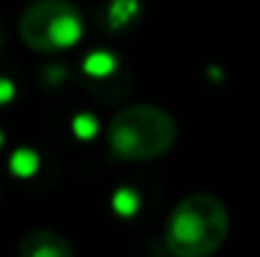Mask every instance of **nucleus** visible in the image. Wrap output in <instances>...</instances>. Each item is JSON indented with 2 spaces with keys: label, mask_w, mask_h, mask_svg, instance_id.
I'll use <instances>...</instances> for the list:
<instances>
[{
  "label": "nucleus",
  "mask_w": 260,
  "mask_h": 257,
  "mask_svg": "<svg viewBox=\"0 0 260 257\" xmlns=\"http://www.w3.org/2000/svg\"><path fill=\"white\" fill-rule=\"evenodd\" d=\"M228 235L230 214L225 204L207 192H194L179 199L165 225V245L174 257L212 255L225 245Z\"/></svg>",
  "instance_id": "f257e3e1"
},
{
  "label": "nucleus",
  "mask_w": 260,
  "mask_h": 257,
  "mask_svg": "<svg viewBox=\"0 0 260 257\" xmlns=\"http://www.w3.org/2000/svg\"><path fill=\"white\" fill-rule=\"evenodd\" d=\"M177 121L154 103H137L116 111L109 121V152L119 162H152L172 152L177 144Z\"/></svg>",
  "instance_id": "f03ea898"
},
{
  "label": "nucleus",
  "mask_w": 260,
  "mask_h": 257,
  "mask_svg": "<svg viewBox=\"0 0 260 257\" xmlns=\"http://www.w3.org/2000/svg\"><path fill=\"white\" fill-rule=\"evenodd\" d=\"M18 33L28 48L53 53L76 46L84 33V23L71 0H33L20 13Z\"/></svg>",
  "instance_id": "7ed1b4c3"
},
{
  "label": "nucleus",
  "mask_w": 260,
  "mask_h": 257,
  "mask_svg": "<svg viewBox=\"0 0 260 257\" xmlns=\"http://www.w3.org/2000/svg\"><path fill=\"white\" fill-rule=\"evenodd\" d=\"M18 255L20 257H71L74 255V247H71V242L61 232L41 227V230L28 232L20 240Z\"/></svg>",
  "instance_id": "20e7f679"
},
{
  "label": "nucleus",
  "mask_w": 260,
  "mask_h": 257,
  "mask_svg": "<svg viewBox=\"0 0 260 257\" xmlns=\"http://www.w3.org/2000/svg\"><path fill=\"white\" fill-rule=\"evenodd\" d=\"M114 71H116V58L111 53L99 51V53H91L84 61V74L88 79H109V76H114Z\"/></svg>",
  "instance_id": "39448f33"
},
{
  "label": "nucleus",
  "mask_w": 260,
  "mask_h": 257,
  "mask_svg": "<svg viewBox=\"0 0 260 257\" xmlns=\"http://www.w3.org/2000/svg\"><path fill=\"white\" fill-rule=\"evenodd\" d=\"M137 15H139L137 0H114L109 5V25L111 28H124L126 23L137 20Z\"/></svg>",
  "instance_id": "423d86ee"
},
{
  "label": "nucleus",
  "mask_w": 260,
  "mask_h": 257,
  "mask_svg": "<svg viewBox=\"0 0 260 257\" xmlns=\"http://www.w3.org/2000/svg\"><path fill=\"white\" fill-rule=\"evenodd\" d=\"M10 171L20 179H28L38 171V154L33 149H18L10 157Z\"/></svg>",
  "instance_id": "0eeeda50"
},
{
  "label": "nucleus",
  "mask_w": 260,
  "mask_h": 257,
  "mask_svg": "<svg viewBox=\"0 0 260 257\" xmlns=\"http://www.w3.org/2000/svg\"><path fill=\"white\" fill-rule=\"evenodd\" d=\"M114 209H116L121 217H132V214L139 209V194H137L134 189H129V187L116 189V194H114Z\"/></svg>",
  "instance_id": "6e6552de"
},
{
  "label": "nucleus",
  "mask_w": 260,
  "mask_h": 257,
  "mask_svg": "<svg viewBox=\"0 0 260 257\" xmlns=\"http://www.w3.org/2000/svg\"><path fill=\"white\" fill-rule=\"evenodd\" d=\"M96 119L93 116H88V114H81V116H76L74 119V131H76V136L79 139H91L93 134H96Z\"/></svg>",
  "instance_id": "1a4fd4ad"
},
{
  "label": "nucleus",
  "mask_w": 260,
  "mask_h": 257,
  "mask_svg": "<svg viewBox=\"0 0 260 257\" xmlns=\"http://www.w3.org/2000/svg\"><path fill=\"white\" fill-rule=\"evenodd\" d=\"M13 96H15V86L8 79H0V103H8Z\"/></svg>",
  "instance_id": "9d476101"
},
{
  "label": "nucleus",
  "mask_w": 260,
  "mask_h": 257,
  "mask_svg": "<svg viewBox=\"0 0 260 257\" xmlns=\"http://www.w3.org/2000/svg\"><path fill=\"white\" fill-rule=\"evenodd\" d=\"M3 43H5V30H3V25H0V48H3Z\"/></svg>",
  "instance_id": "9b49d317"
},
{
  "label": "nucleus",
  "mask_w": 260,
  "mask_h": 257,
  "mask_svg": "<svg viewBox=\"0 0 260 257\" xmlns=\"http://www.w3.org/2000/svg\"><path fill=\"white\" fill-rule=\"evenodd\" d=\"M0 144H3V136H0Z\"/></svg>",
  "instance_id": "f8f14e48"
}]
</instances>
